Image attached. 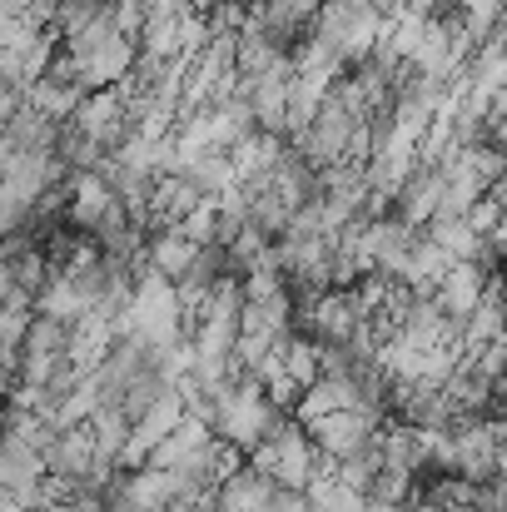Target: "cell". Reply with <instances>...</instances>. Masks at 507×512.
<instances>
[{
    "mask_svg": "<svg viewBox=\"0 0 507 512\" xmlns=\"http://www.w3.org/2000/svg\"><path fill=\"white\" fill-rule=\"evenodd\" d=\"M244 468H254V473L274 478L279 488L304 493V483L314 478V443L304 438V428H299V418H294V413H279V418H274V428H269V438H264V443H254V448L244 453Z\"/></svg>",
    "mask_w": 507,
    "mask_h": 512,
    "instance_id": "cell-1",
    "label": "cell"
},
{
    "mask_svg": "<svg viewBox=\"0 0 507 512\" xmlns=\"http://www.w3.org/2000/svg\"><path fill=\"white\" fill-rule=\"evenodd\" d=\"M378 423H383V413H378V408L353 403V408H334V413L304 418L299 428H304V438L314 443V453H324V458H348V453H358V448H368V443H373Z\"/></svg>",
    "mask_w": 507,
    "mask_h": 512,
    "instance_id": "cell-2",
    "label": "cell"
},
{
    "mask_svg": "<svg viewBox=\"0 0 507 512\" xmlns=\"http://www.w3.org/2000/svg\"><path fill=\"white\" fill-rule=\"evenodd\" d=\"M65 125L110 155V150L130 135V115H125V95H120V85H110V90H85L80 105H75V115H70Z\"/></svg>",
    "mask_w": 507,
    "mask_h": 512,
    "instance_id": "cell-3",
    "label": "cell"
},
{
    "mask_svg": "<svg viewBox=\"0 0 507 512\" xmlns=\"http://www.w3.org/2000/svg\"><path fill=\"white\" fill-rule=\"evenodd\" d=\"M488 274H493V269H483V264H473V259H453V264L443 269V279L433 284V304H438L453 324H463V319L473 314V304L483 299Z\"/></svg>",
    "mask_w": 507,
    "mask_h": 512,
    "instance_id": "cell-4",
    "label": "cell"
},
{
    "mask_svg": "<svg viewBox=\"0 0 507 512\" xmlns=\"http://www.w3.org/2000/svg\"><path fill=\"white\" fill-rule=\"evenodd\" d=\"M274 498H279V483L254 468H239L214 488V503L224 512H274Z\"/></svg>",
    "mask_w": 507,
    "mask_h": 512,
    "instance_id": "cell-5",
    "label": "cell"
},
{
    "mask_svg": "<svg viewBox=\"0 0 507 512\" xmlns=\"http://www.w3.org/2000/svg\"><path fill=\"white\" fill-rule=\"evenodd\" d=\"M80 95H85L80 85H65V80H55V75H40V80L25 85V105H30L35 115H45L50 125H65V120L75 115Z\"/></svg>",
    "mask_w": 507,
    "mask_h": 512,
    "instance_id": "cell-6",
    "label": "cell"
},
{
    "mask_svg": "<svg viewBox=\"0 0 507 512\" xmlns=\"http://www.w3.org/2000/svg\"><path fill=\"white\" fill-rule=\"evenodd\" d=\"M45 478V463H40V448L0 433V488L20 493V488H35Z\"/></svg>",
    "mask_w": 507,
    "mask_h": 512,
    "instance_id": "cell-7",
    "label": "cell"
},
{
    "mask_svg": "<svg viewBox=\"0 0 507 512\" xmlns=\"http://www.w3.org/2000/svg\"><path fill=\"white\" fill-rule=\"evenodd\" d=\"M85 433H90L95 458H100V463H115V458H120V443H125V433H130V418H125L115 403H100V408L85 418Z\"/></svg>",
    "mask_w": 507,
    "mask_h": 512,
    "instance_id": "cell-8",
    "label": "cell"
},
{
    "mask_svg": "<svg viewBox=\"0 0 507 512\" xmlns=\"http://www.w3.org/2000/svg\"><path fill=\"white\" fill-rule=\"evenodd\" d=\"M5 269H10V284H15V289H25V294H30V304H35L40 284L50 279V264H45L40 244H25V249H15V254L5 259Z\"/></svg>",
    "mask_w": 507,
    "mask_h": 512,
    "instance_id": "cell-9",
    "label": "cell"
},
{
    "mask_svg": "<svg viewBox=\"0 0 507 512\" xmlns=\"http://www.w3.org/2000/svg\"><path fill=\"white\" fill-rule=\"evenodd\" d=\"M418 488V478L408 468H393V463H378L373 483H368V503H408Z\"/></svg>",
    "mask_w": 507,
    "mask_h": 512,
    "instance_id": "cell-10",
    "label": "cell"
},
{
    "mask_svg": "<svg viewBox=\"0 0 507 512\" xmlns=\"http://www.w3.org/2000/svg\"><path fill=\"white\" fill-rule=\"evenodd\" d=\"M40 512H75V508H70V503H45Z\"/></svg>",
    "mask_w": 507,
    "mask_h": 512,
    "instance_id": "cell-11",
    "label": "cell"
}]
</instances>
